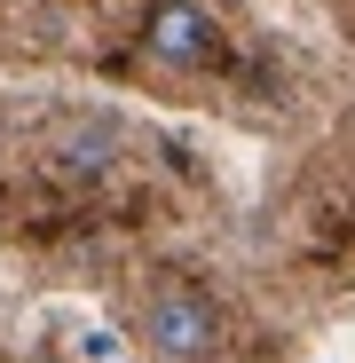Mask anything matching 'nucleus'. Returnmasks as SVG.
<instances>
[{"instance_id":"nucleus-3","label":"nucleus","mask_w":355,"mask_h":363,"mask_svg":"<svg viewBox=\"0 0 355 363\" xmlns=\"http://www.w3.org/2000/svg\"><path fill=\"white\" fill-rule=\"evenodd\" d=\"M79 355H87V363H127V347H118L111 332H87V340H79Z\"/></svg>"},{"instance_id":"nucleus-2","label":"nucleus","mask_w":355,"mask_h":363,"mask_svg":"<svg viewBox=\"0 0 355 363\" xmlns=\"http://www.w3.org/2000/svg\"><path fill=\"white\" fill-rule=\"evenodd\" d=\"M213 40H221V24L198 9V0H150L142 9V48L158 55V64H174V72H198L213 55Z\"/></svg>"},{"instance_id":"nucleus-1","label":"nucleus","mask_w":355,"mask_h":363,"mask_svg":"<svg viewBox=\"0 0 355 363\" xmlns=\"http://www.w3.org/2000/svg\"><path fill=\"white\" fill-rule=\"evenodd\" d=\"M213 332H221L213 300H205V292H190V284L150 292V308H142V347H150V355H166V363H198V355L213 347Z\"/></svg>"}]
</instances>
